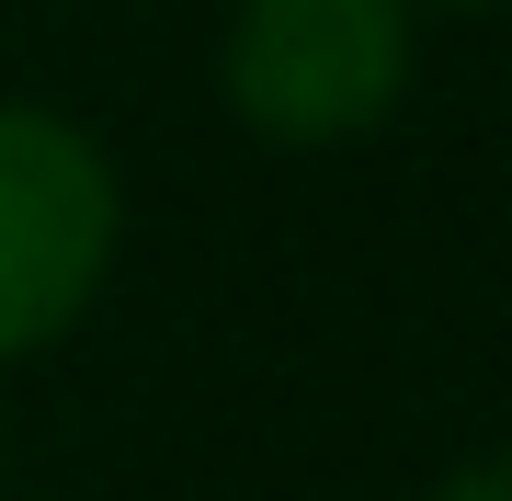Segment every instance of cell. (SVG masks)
Masks as SVG:
<instances>
[{
	"label": "cell",
	"mask_w": 512,
	"mask_h": 501,
	"mask_svg": "<svg viewBox=\"0 0 512 501\" xmlns=\"http://www.w3.org/2000/svg\"><path fill=\"white\" fill-rule=\"evenodd\" d=\"M456 12H478V0H456Z\"/></svg>",
	"instance_id": "277c9868"
},
{
	"label": "cell",
	"mask_w": 512,
	"mask_h": 501,
	"mask_svg": "<svg viewBox=\"0 0 512 501\" xmlns=\"http://www.w3.org/2000/svg\"><path fill=\"white\" fill-rule=\"evenodd\" d=\"M433 501H512V445H501V456H467Z\"/></svg>",
	"instance_id": "3957f363"
},
{
	"label": "cell",
	"mask_w": 512,
	"mask_h": 501,
	"mask_svg": "<svg viewBox=\"0 0 512 501\" xmlns=\"http://www.w3.org/2000/svg\"><path fill=\"white\" fill-rule=\"evenodd\" d=\"M114 240H126L114 160L69 126V114L0 103V365L46 353L103 297Z\"/></svg>",
	"instance_id": "7a4b0ae2"
},
{
	"label": "cell",
	"mask_w": 512,
	"mask_h": 501,
	"mask_svg": "<svg viewBox=\"0 0 512 501\" xmlns=\"http://www.w3.org/2000/svg\"><path fill=\"white\" fill-rule=\"evenodd\" d=\"M217 92L274 149H342L410 92V0H239Z\"/></svg>",
	"instance_id": "6da1fadb"
}]
</instances>
